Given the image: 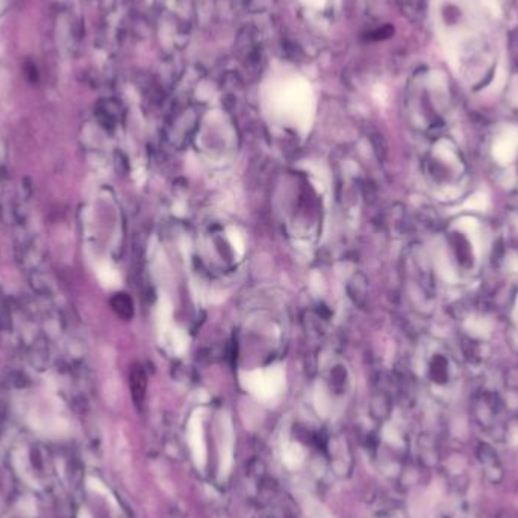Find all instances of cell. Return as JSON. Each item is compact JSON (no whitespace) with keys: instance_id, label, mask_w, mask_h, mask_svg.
I'll use <instances>...</instances> for the list:
<instances>
[{"instance_id":"3","label":"cell","mask_w":518,"mask_h":518,"mask_svg":"<svg viewBox=\"0 0 518 518\" xmlns=\"http://www.w3.org/2000/svg\"><path fill=\"white\" fill-rule=\"evenodd\" d=\"M111 306L120 318L123 320H131L133 315V303L128 294L119 293L111 299Z\"/></svg>"},{"instance_id":"2","label":"cell","mask_w":518,"mask_h":518,"mask_svg":"<svg viewBox=\"0 0 518 518\" xmlns=\"http://www.w3.org/2000/svg\"><path fill=\"white\" fill-rule=\"evenodd\" d=\"M131 390L132 396L137 402H141L146 396V388H147V378L144 373L143 367L140 364H133L131 367Z\"/></svg>"},{"instance_id":"1","label":"cell","mask_w":518,"mask_h":518,"mask_svg":"<svg viewBox=\"0 0 518 518\" xmlns=\"http://www.w3.org/2000/svg\"><path fill=\"white\" fill-rule=\"evenodd\" d=\"M518 135H506L497 140L493 147V157L500 165L511 164L517 157Z\"/></svg>"},{"instance_id":"4","label":"cell","mask_w":518,"mask_h":518,"mask_svg":"<svg viewBox=\"0 0 518 518\" xmlns=\"http://www.w3.org/2000/svg\"><path fill=\"white\" fill-rule=\"evenodd\" d=\"M491 321L486 320L483 317H470L467 321H465V329L474 337H488L491 332Z\"/></svg>"},{"instance_id":"5","label":"cell","mask_w":518,"mask_h":518,"mask_svg":"<svg viewBox=\"0 0 518 518\" xmlns=\"http://www.w3.org/2000/svg\"><path fill=\"white\" fill-rule=\"evenodd\" d=\"M488 208H490V198H488V194L483 193V191L474 193L471 198H469L467 200L462 203V210H467V211L482 212V211H486Z\"/></svg>"},{"instance_id":"6","label":"cell","mask_w":518,"mask_h":518,"mask_svg":"<svg viewBox=\"0 0 518 518\" xmlns=\"http://www.w3.org/2000/svg\"><path fill=\"white\" fill-rule=\"evenodd\" d=\"M507 265H510V268L514 273H517L518 272V255H512L510 258V261H507Z\"/></svg>"}]
</instances>
